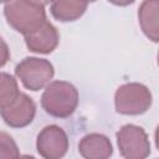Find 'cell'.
<instances>
[{
    "label": "cell",
    "mask_w": 159,
    "mask_h": 159,
    "mask_svg": "<svg viewBox=\"0 0 159 159\" xmlns=\"http://www.w3.org/2000/svg\"><path fill=\"white\" fill-rule=\"evenodd\" d=\"M19 93L20 91L16 80L9 73L0 72V108L10 106Z\"/></svg>",
    "instance_id": "cell-12"
},
{
    "label": "cell",
    "mask_w": 159,
    "mask_h": 159,
    "mask_svg": "<svg viewBox=\"0 0 159 159\" xmlns=\"http://www.w3.org/2000/svg\"><path fill=\"white\" fill-rule=\"evenodd\" d=\"M58 31L47 20L32 32L25 35V42L30 51L36 53H50L58 45Z\"/></svg>",
    "instance_id": "cell-8"
},
{
    "label": "cell",
    "mask_w": 159,
    "mask_h": 159,
    "mask_svg": "<svg viewBox=\"0 0 159 159\" xmlns=\"http://www.w3.org/2000/svg\"><path fill=\"white\" fill-rule=\"evenodd\" d=\"M114 104L117 112L120 114H143L152 106V93L144 84L135 82L125 83L117 89Z\"/></svg>",
    "instance_id": "cell-3"
},
{
    "label": "cell",
    "mask_w": 159,
    "mask_h": 159,
    "mask_svg": "<svg viewBox=\"0 0 159 159\" xmlns=\"http://www.w3.org/2000/svg\"><path fill=\"white\" fill-rule=\"evenodd\" d=\"M32 5H37V6H45V5H48L52 0H25Z\"/></svg>",
    "instance_id": "cell-16"
},
{
    "label": "cell",
    "mask_w": 159,
    "mask_h": 159,
    "mask_svg": "<svg viewBox=\"0 0 159 159\" xmlns=\"http://www.w3.org/2000/svg\"><path fill=\"white\" fill-rule=\"evenodd\" d=\"M78 152L86 159H107L112 155L113 148L106 135L91 133L81 139Z\"/></svg>",
    "instance_id": "cell-9"
},
{
    "label": "cell",
    "mask_w": 159,
    "mask_h": 159,
    "mask_svg": "<svg viewBox=\"0 0 159 159\" xmlns=\"http://www.w3.org/2000/svg\"><path fill=\"white\" fill-rule=\"evenodd\" d=\"M37 153L46 159H60L68 149V138L66 132L55 124L45 127L36 139Z\"/></svg>",
    "instance_id": "cell-6"
},
{
    "label": "cell",
    "mask_w": 159,
    "mask_h": 159,
    "mask_svg": "<svg viewBox=\"0 0 159 159\" xmlns=\"http://www.w3.org/2000/svg\"><path fill=\"white\" fill-rule=\"evenodd\" d=\"M108 1L117 6H128V5L133 4L135 0H108Z\"/></svg>",
    "instance_id": "cell-15"
},
{
    "label": "cell",
    "mask_w": 159,
    "mask_h": 159,
    "mask_svg": "<svg viewBox=\"0 0 159 159\" xmlns=\"http://www.w3.org/2000/svg\"><path fill=\"white\" fill-rule=\"evenodd\" d=\"M7 24L24 36L40 27L46 21L43 6L32 5L25 0L9 1L4 7Z\"/></svg>",
    "instance_id": "cell-2"
},
{
    "label": "cell",
    "mask_w": 159,
    "mask_h": 159,
    "mask_svg": "<svg viewBox=\"0 0 159 159\" xmlns=\"http://www.w3.org/2000/svg\"><path fill=\"white\" fill-rule=\"evenodd\" d=\"M20 153L14 139L5 132H0V159L19 158Z\"/></svg>",
    "instance_id": "cell-13"
},
{
    "label": "cell",
    "mask_w": 159,
    "mask_h": 159,
    "mask_svg": "<svg viewBox=\"0 0 159 159\" xmlns=\"http://www.w3.org/2000/svg\"><path fill=\"white\" fill-rule=\"evenodd\" d=\"M117 144L125 159H144L150 154V143L142 127L125 124L117 132Z\"/></svg>",
    "instance_id": "cell-5"
},
{
    "label": "cell",
    "mask_w": 159,
    "mask_h": 159,
    "mask_svg": "<svg viewBox=\"0 0 159 159\" xmlns=\"http://www.w3.org/2000/svg\"><path fill=\"white\" fill-rule=\"evenodd\" d=\"M10 0H0V2H9Z\"/></svg>",
    "instance_id": "cell-17"
},
{
    "label": "cell",
    "mask_w": 159,
    "mask_h": 159,
    "mask_svg": "<svg viewBox=\"0 0 159 159\" xmlns=\"http://www.w3.org/2000/svg\"><path fill=\"white\" fill-rule=\"evenodd\" d=\"M158 10L159 0H144L138 11L140 27L153 42H158Z\"/></svg>",
    "instance_id": "cell-11"
},
{
    "label": "cell",
    "mask_w": 159,
    "mask_h": 159,
    "mask_svg": "<svg viewBox=\"0 0 159 159\" xmlns=\"http://www.w3.org/2000/svg\"><path fill=\"white\" fill-rule=\"evenodd\" d=\"M78 92L73 84L65 81L51 82L41 97L45 112L56 118H67L77 108Z\"/></svg>",
    "instance_id": "cell-1"
},
{
    "label": "cell",
    "mask_w": 159,
    "mask_h": 159,
    "mask_svg": "<svg viewBox=\"0 0 159 159\" xmlns=\"http://www.w3.org/2000/svg\"><path fill=\"white\" fill-rule=\"evenodd\" d=\"M15 75L25 88L39 91L53 77L55 70L50 61L39 57H26L15 67Z\"/></svg>",
    "instance_id": "cell-4"
},
{
    "label": "cell",
    "mask_w": 159,
    "mask_h": 159,
    "mask_svg": "<svg viewBox=\"0 0 159 159\" xmlns=\"http://www.w3.org/2000/svg\"><path fill=\"white\" fill-rule=\"evenodd\" d=\"M10 60V50L4 41V39L0 36V67L5 66L7 61Z\"/></svg>",
    "instance_id": "cell-14"
},
{
    "label": "cell",
    "mask_w": 159,
    "mask_h": 159,
    "mask_svg": "<svg viewBox=\"0 0 159 159\" xmlns=\"http://www.w3.org/2000/svg\"><path fill=\"white\" fill-rule=\"evenodd\" d=\"M36 114V104L31 97L19 93L16 99L7 107L0 108V116L11 128H22L29 125Z\"/></svg>",
    "instance_id": "cell-7"
},
{
    "label": "cell",
    "mask_w": 159,
    "mask_h": 159,
    "mask_svg": "<svg viewBox=\"0 0 159 159\" xmlns=\"http://www.w3.org/2000/svg\"><path fill=\"white\" fill-rule=\"evenodd\" d=\"M88 2V0H52L50 10L58 21H75L84 14Z\"/></svg>",
    "instance_id": "cell-10"
},
{
    "label": "cell",
    "mask_w": 159,
    "mask_h": 159,
    "mask_svg": "<svg viewBox=\"0 0 159 159\" xmlns=\"http://www.w3.org/2000/svg\"><path fill=\"white\" fill-rule=\"evenodd\" d=\"M88 1H89V2H93V1H96V0H88Z\"/></svg>",
    "instance_id": "cell-18"
}]
</instances>
